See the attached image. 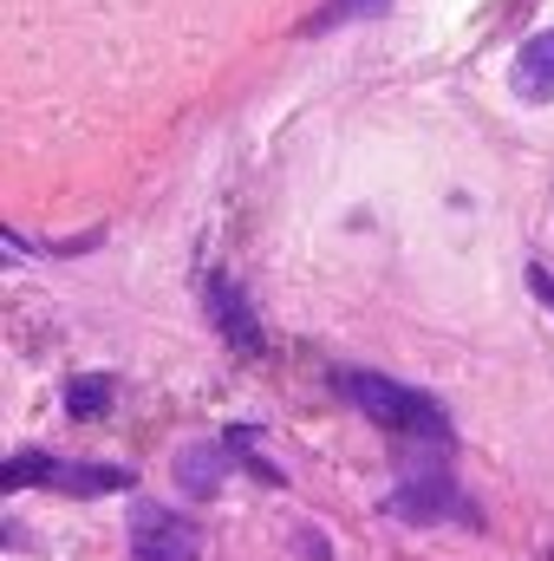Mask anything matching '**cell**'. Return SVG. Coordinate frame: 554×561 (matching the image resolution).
<instances>
[{
  "label": "cell",
  "instance_id": "cell-1",
  "mask_svg": "<svg viewBox=\"0 0 554 561\" xmlns=\"http://www.w3.org/2000/svg\"><path fill=\"white\" fill-rule=\"evenodd\" d=\"M339 392L372 424H385V431H424V437H443L450 431L443 412H437V399H424V392L385 379V373H339Z\"/></svg>",
  "mask_w": 554,
  "mask_h": 561
},
{
  "label": "cell",
  "instance_id": "cell-2",
  "mask_svg": "<svg viewBox=\"0 0 554 561\" xmlns=\"http://www.w3.org/2000/svg\"><path fill=\"white\" fill-rule=\"evenodd\" d=\"M131 549H138V561H196V523H183L170 510H138Z\"/></svg>",
  "mask_w": 554,
  "mask_h": 561
},
{
  "label": "cell",
  "instance_id": "cell-3",
  "mask_svg": "<svg viewBox=\"0 0 554 561\" xmlns=\"http://www.w3.org/2000/svg\"><path fill=\"white\" fill-rule=\"evenodd\" d=\"M516 92H522L529 105H549L554 99V26L535 33V39L516 53Z\"/></svg>",
  "mask_w": 554,
  "mask_h": 561
},
{
  "label": "cell",
  "instance_id": "cell-4",
  "mask_svg": "<svg viewBox=\"0 0 554 561\" xmlns=\"http://www.w3.org/2000/svg\"><path fill=\"white\" fill-rule=\"evenodd\" d=\"M176 483H183L189 496H216V490H222V450H216V444H189V450L176 457Z\"/></svg>",
  "mask_w": 554,
  "mask_h": 561
},
{
  "label": "cell",
  "instance_id": "cell-5",
  "mask_svg": "<svg viewBox=\"0 0 554 561\" xmlns=\"http://www.w3.org/2000/svg\"><path fill=\"white\" fill-rule=\"evenodd\" d=\"M66 405H72V419H99V412L112 405V379H72Z\"/></svg>",
  "mask_w": 554,
  "mask_h": 561
},
{
  "label": "cell",
  "instance_id": "cell-6",
  "mask_svg": "<svg viewBox=\"0 0 554 561\" xmlns=\"http://www.w3.org/2000/svg\"><path fill=\"white\" fill-rule=\"evenodd\" d=\"M359 7H366V13H379L385 0H333V7H326L320 20H307V26H339V20H346V13H359Z\"/></svg>",
  "mask_w": 554,
  "mask_h": 561
}]
</instances>
